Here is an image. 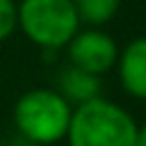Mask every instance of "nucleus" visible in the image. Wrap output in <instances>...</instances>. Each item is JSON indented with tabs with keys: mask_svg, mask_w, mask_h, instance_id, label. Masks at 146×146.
I'll return each instance as SVG.
<instances>
[{
	"mask_svg": "<svg viewBox=\"0 0 146 146\" xmlns=\"http://www.w3.org/2000/svg\"><path fill=\"white\" fill-rule=\"evenodd\" d=\"M71 2L75 7L80 25L89 27H100L110 23L121 9V0H71Z\"/></svg>",
	"mask_w": 146,
	"mask_h": 146,
	"instance_id": "7",
	"label": "nucleus"
},
{
	"mask_svg": "<svg viewBox=\"0 0 146 146\" xmlns=\"http://www.w3.org/2000/svg\"><path fill=\"white\" fill-rule=\"evenodd\" d=\"M57 94L71 105V107H78L82 103H89L94 98L100 96V78L98 75H91L87 71H80L75 66H66L62 73H59V80H57Z\"/></svg>",
	"mask_w": 146,
	"mask_h": 146,
	"instance_id": "6",
	"label": "nucleus"
},
{
	"mask_svg": "<svg viewBox=\"0 0 146 146\" xmlns=\"http://www.w3.org/2000/svg\"><path fill=\"white\" fill-rule=\"evenodd\" d=\"M18 27L41 50L57 52L82 25L71 0H21Z\"/></svg>",
	"mask_w": 146,
	"mask_h": 146,
	"instance_id": "3",
	"label": "nucleus"
},
{
	"mask_svg": "<svg viewBox=\"0 0 146 146\" xmlns=\"http://www.w3.org/2000/svg\"><path fill=\"white\" fill-rule=\"evenodd\" d=\"M66 55L71 66L100 78L116 66L119 46L114 36H110L98 27H87V30L80 27L78 34L66 43Z\"/></svg>",
	"mask_w": 146,
	"mask_h": 146,
	"instance_id": "4",
	"label": "nucleus"
},
{
	"mask_svg": "<svg viewBox=\"0 0 146 146\" xmlns=\"http://www.w3.org/2000/svg\"><path fill=\"white\" fill-rule=\"evenodd\" d=\"M135 146H146V123L137 128V144Z\"/></svg>",
	"mask_w": 146,
	"mask_h": 146,
	"instance_id": "9",
	"label": "nucleus"
},
{
	"mask_svg": "<svg viewBox=\"0 0 146 146\" xmlns=\"http://www.w3.org/2000/svg\"><path fill=\"white\" fill-rule=\"evenodd\" d=\"M71 114L73 107L55 89L36 87L25 91L16 100L11 119L16 130L25 139L41 146H50L66 139Z\"/></svg>",
	"mask_w": 146,
	"mask_h": 146,
	"instance_id": "2",
	"label": "nucleus"
},
{
	"mask_svg": "<svg viewBox=\"0 0 146 146\" xmlns=\"http://www.w3.org/2000/svg\"><path fill=\"white\" fill-rule=\"evenodd\" d=\"M116 75L121 89L137 100H146V36H137L119 48Z\"/></svg>",
	"mask_w": 146,
	"mask_h": 146,
	"instance_id": "5",
	"label": "nucleus"
},
{
	"mask_svg": "<svg viewBox=\"0 0 146 146\" xmlns=\"http://www.w3.org/2000/svg\"><path fill=\"white\" fill-rule=\"evenodd\" d=\"M137 128L125 107L98 96L73 107L66 141L68 146H135Z\"/></svg>",
	"mask_w": 146,
	"mask_h": 146,
	"instance_id": "1",
	"label": "nucleus"
},
{
	"mask_svg": "<svg viewBox=\"0 0 146 146\" xmlns=\"http://www.w3.org/2000/svg\"><path fill=\"white\" fill-rule=\"evenodd\" d=\"M18 27V5L14 0H0V43L7 41Z\"/></svg>",
	"mask_w": 146,
	"mask_h": 146,
	"instance_id": "8",
	"label": "nucleus"
}]
</instances>
